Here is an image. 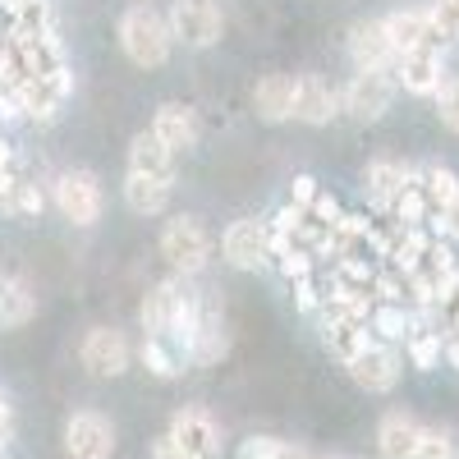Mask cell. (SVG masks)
I'll return each mask as SVG.
<instances>
[{
  "instance_id": "1",
  "label": "cell",
  "mask_w": 459,
  "mask_h": 459,
  "mask_svg": "<svg viewBox=\"0 0 459 459\" xmlns=\"http://www.w3.org/2000/svg\"><path fill=\"white\" fill-rule=\"evenodd\" d=\"M115 37H120L125 60L138 69H161L175 51V32H170L166 14L152 5H129L120 14V23H115Z\"/></svg>"
},
{
  "instance_id": "2",
  "label": "cell",
  "mask_w": 459,
  "mask_h": 459,
  "mask_svg": "<svg viewBox=\"0 0 459 459\" xmlns=\"http://www.w3.org/2000/svg\"><path fill=\"white\" fill-rule=\"evenodd\" d=\"M161 257L175 276L194 281L212 262V230L198 216H170L166 230H161Z\"/></svg>"
},
{
  "instance_id": "3",
  "label": "cell",
  "mask_w": 459,
  "mask_h": 459,
  "mask_svg": "<svg viewBox=\"0 0 459 459\" xmlns=\"http://www.w3.org/2000/svg\"><path fill=\"white\" fill-rule=\"evenodd\" d=\"M51 207L69 221V225H97L101 221V207H106V194H101V179L92 170H60L51 179Z\"/></svg>"
},
{
  "instance_id": "4",
  "label": "cell",
  "mask_w": 459,
  "mask_h": 459,
  "mask_svg": "<svg viewBox=\"0 0 459 459\" xmlns=\"http://www.w3.org/2000/svg\"><path fill=\"white\" fill-rule=\"evenodd\" d=\"M344 372H350V381H354L359 391H368V395H391V391L400 386L404 359H400V350H395L391 340H377V335H372L354 359H344Z\"/></svg>"
},
{
  "instance_id": "5",
  "label": "cell",
  "mask_w": 459,
  "mask_h": 459,
  "mask_svg": "<svg viewBox=\"0 0 459 459\" xmlns=\"http://www.w3.org/2000/svg\"><path fill=\"white\" fill-rule=\"evenodd\" d=\"M175 42H184L188 51H212L225 32V10L221 0H170L166 14Z\"/></svg>"
},
{
  "instance_id": "6",
  "label": "cell",
  "mask_w": 459,
  "mask_h": 459,
  "mask_svg": "<svg viewBox=\"0 0 459 459\" xmlns=\"http://www.w3.org/2000/svg\"><path fill=\"white\" fill-rule=\"evenodd\" d=\"M395 101V79L381 69H354L350 83L340 88V115H350L354 125H377Z\"/></svg>"
},
{
  "instance_id": "7",
  "label": "cell",
  "mask_w": 459,
  "mask_h": 459,
  "mask_svg": "<svg viewBox=\"0 0 459 459\" xmlns=\"http://www.w3.org/2000/svg\"><path fill=\"white\" fill-rule=\"evenodd\" d=\"M276 253V239H272V221L262 216H239L230 221V230L221 235V257L235 266V272H262Z\"/></svg>"
},
{
  "instance_id": "8",
  "label": "cell",
  "mask_w": 459,
  "mask_h": 459,
  "mask_svg": "<svg viewBox=\"0 0 459 459\" xmlns=\"http://www.w3.org/2000/svg\"><path fill=\"white\" fill-rule=\"evenodd\" d=\"M19 110H23V120H37V125H51L60 106L69 101L74 92V74L69 65L60 69H47V74H28V79H19Z\"/></svg>"
},
{
  "instance_id": "9",
  "label": "cell",
  "mask_w": 459,
  "mask_h": 459,
  "mask_svg": "<svg viewBox=\"0 0 459 459\" xmlns=\"http://www.w3.org/2000/svg\"><path fill=\"white\" fill-rule=\"evenodd\" d=\"M79 363L97 377V381H115L125 377L129 363H134V344L120 326H92L79 344Z\"/></svg>"
},
{
  "instance_id": "10",
  "label": "cell",
  "mask_w": 459,
  "mask_h": 459,
  "mask_svg": "<svg viewBox=\"0 0 459 459\" xmlns=\"http://www.w3.org/2000/svg\"><path fill=\"white\" fill-rule=\"evenodd\" d=\"M170 437L175 446L188 455V459H221V423H216V413L203 409V404H184L170 413Z\"/></svg>"
},
{
  "instance_id": "11",
  "label": "cell",
  "mask_w": 459,
  "mask_h": 459,
  "mask_svg": "<svg viewBox=\"0 0 459 459\" xmlns=\"http://www.w3.org/2000/svg\"><path fill=\"white\" fill-rule=\"evenodd\" d=\"M395 88H404L409 97H437V88L450 79L446 74V56L441 47H418V51H400L391 65Z\"/></svg>"
},
{
  "instance_id": "12",
  "label": "cell",
  "mask_w": 459,
  "mask_h": 459,
  "mask_svg": "<svg viewBox=\"0 0 459 459\" xmlns=\"http://www.w3.org/2000/svg\"><path fill=\"white\" fill-rule=\"evenodd\" d=\"M65 450L69 459H110L115 455V423L97 409H79L65 423Z\"/></svg>"
},
{
  "instance_id": "13",
  "label": "cell",
  "mask_w": 459,
  "mask_h": 459,
  "mask_svg": "<svg viewBox=\"0 0 459 459\" xmlns=\"http://www.w3.org/2000/svg\"><path fill=\"white\" fill-rule=\"evenodd\" d=\"M344 51H350V65L354 69H381V74H391V65H395V42H391V32H386V23H381V19H359L350 28Z\"/></svg>"
},
{
  "instance_id": "14",
  "label": "cell",
  "mask_w": 459,
  "mask_h": 459,
  "mask_svg": "<svg viewBox=\"0 0 459 459\" xmlns=\"http://www.w3.org/2000/svg\"><path fill=\"white\" fill-rule=\"evenodd\" d=\"M340 115V92L322 79V74H299L294 79V120L308 125V129H322Z\"/></svg>"
},
{
  "instance_id": "15",
  "label": "cell",
  "mask_w": 459,
  "mask_h": 459,
  "mask_svg": "<svg viewBox=\"0 0 459 459\" xmlns=\"http://www.w3.org/2000/svg\"><path fill=\"white\" fill-rule=\"evenodd\" d=\"M184 276H166V281H157L147 294H143V303H138V326H143V335H170V326H175V313H179V303H184Z\"/></svg>"
},
{
  "instance_id": "16",
  "label": "cell",
  "mask_w": 459,
  "mask_h": 459,
  "mask_svg": "<svg viewBox=\"0 0 459 459\" xmlns=\"http://www.w3.org/2000/svg\"><path fill=\"white\" fill-rule=\"evenodd\" d=\"M413 179H418L413 166L391 161V157H377V161H368V170H363V194H368V203H372L377 212H391L395 198L404 194Z\"/></svg>"
},
{
  "instance_id": "17",
  "label": "cell",
  "mask_w": 459,
  "mask_h": 459,
  "mask_svg": "<svg viewBox=\"0 0 459 459\" xmlns=\"http://www.w3.org/2000/svg\"><path fill=\"white\" fill-rule=\"evenodd\" d=\"M381 23H386L391 42H395V56H400V51H418V47H441L428 5H400V10H391Z\"/></svg>"
},
{
  "instance_id": "18",
  "label": "cell",
  "mask_w": 459,
  "mask_h": 459,
  "mask_svg": "<svg viewBox=\"0 0 459 459\" xmlns=\"http://www.w3.org/2000/svg\"><path fill=\"white\" fill-rule=\"evenodd\" d=\"M152 134H157L170 152H188L198 147V110L184 106V101H161L157 115H152Z\"/></svg>"
},
{
  "instance_id": "19",
  "label": "cell",
  "mask_w": 459,
  "mask_h": 459,
  "mask_svg": "<svg viewBox=\"0 0 459 459\" xmlns=\"http://www.w3.org/2000/svg\"><path fill=\"white\" fill-rule=\"evenodd\" d=\"M418 437H423V423H418L409 409L381 413V423H377V450H381V459H413Z\"/></svg>"
},
{
  "instance_id": "20",
  "label": "cell",
  "mask_w": 459,
  "mask_h": 459,
  "mask_svg": "<svg viewBox=\"0 0 459 459\" xmlns=\"http://www.w3.org/2000/svg\"><path fill=\"white\" fill-rule=\"evenodd\" d=\"M253 115L262 125H285L294 120V79L290 74H266L253 88Z\"/></svg>"
},
{
  "instance_id": "21",
  "label": "cell",
  "mask_w": 459,
  "mask_h": 459,
  "mask_svg": "<svg viewBox=\"0 0 459 459\" xmlns=\"http://www.w3.org/2000/svg\"><path fill=\"white\" fill-rule=\"evenodd\" d=\"M175 157H179V152H170L152 129L134 134V143H129V170L134 175H152V179L175 184Z\"/></svg>"
},
{
  "instance_id": "22",
  "label": "cell",
  "mask_w": 459,
  "mask_h": 459,
  "mask_svg": "<svg viewBox=\"0 0 459 459\" xmlns=\"http://www.w3.org/2000/svg\"><path fill=\"white\" fill-rule=\"evenodd\" d=\"M322 340H326V350L344 363V359H354L363 344L372 340V322L368 317H350V313H326Z\"/></svg>"
},
{
  "instance_id": "23",
  "label": "cell",
  "mask_w": 459,
  "mask_h": 459,
  "mask_svg": "<svg viewBox=\"0 0 459 459\" xmlns=\"http://www.w3.org/2000/svg\"><path fill=\"white\" fill-rule=\"evenodd\" d=\"M170 194H175V184L166 179H152V175H125V207L134 216H166L170 212Z\"/></svg>"
},
{
  "instance_id": "24",
  "label": "cell",
  "mask_w": 459,
  "mask_h": 459,
  "mask_svg": "<svg viewBox=\"0 0 459 459\" xmlns=\"http://www.w3.org/2000/svg\"><path fill=\"white\" fill-rule=\"evenodd\" d=\"M37 317V294L23 276H0V326H28Z\"/></svg>"
},
{
  "instance_id": "25",
  "label": "cell",
  "mask_w": 459,
  "mask_h": 459,
  "mask_svg": "<svg viewBox=\"0 0 459 459\" xmlns=\"http://www.w3.org/2000/svg\"><path fill=\"white\" fill-rule=\"evenodd\" d=\"M143 368L152 377H179L184 372V354H179V344L166 340V335H143V350H138Z\"/></svg>"
},
{
  "instance_id": "26",
  "label": "cell",
  "mask_w": 459,
  "mask_h": 459,
  "mask_svg": "<svg viewBox=\"0 0 459 459\" xmlns=\"http://www.w3.org/2000/svg\"><path fill=\"white\" fill-rule=\"evenodd\" d=\"M418 184H423V194H428V203H432L437 216H441L446 203H455V194H459V175H455L450 166H441V161H428L423 170H418Z\"/></svg>"
},
{
  "instance_id": "27",
  "label": "cell",
  "mask_w": 459,
  "mask_h": 459,
  "mask_svg": "<svg viewBox=\"0 0 459 459\" xmlns=\"http://www.w3.org/2000/svg\"><path fill=\"white\" fill-rule=\"evenodd\" d=\"M413 459H459L455 432H446V428H423V437H418V446H413Z\"/></svg>"
},
{
  "instance_id": "28",
  "label": "cell",
  "mask_w": 459,
  "mask_h": 459,
  "mask_svg": "<svg viewBox=\"0 0 459 459\" xmlns=\"http://www.w3.org/2000/svg\"><path fill=\"white\" fill-rule=\"evenodd\" d=\"M428 14L437 28V42H459V0H428Z\"/></svg>"
},
{
  "instance_id": "29",
  "label": "cell",
  "mask_w": 459,
  "mask_h": 459,
  "mask_svg": "<svg viewBox=\"0 0 459 459\" xmlns=\"http://www.w3.org/2000/svg\"><path fill=\"white\" fill-rule=\"evenodd\" d=\"M432 101H437V120H441V125H446V129L459 138V74H455V79H446V83L437 88V97H432Z\"/></svg>"
},
{
  "instance_id": "30",
  "label": "cell",
  "mask_w": 459,
  "mask_h": 459,
  "mask_svg": "<svg viewBox=\"0 0 459 459\" xmlns=\"http://www.w3.org/2000/svg\"><path fill=\"white\" fill-rule=\"evenodd\" d=\"M281 437H248L244 446H239V459H276L281 455Z\"/></svg>"
},
{
  "instance_id": "31",
  "label": "cell",
  "mask_w": 459,
  "mask_h": 459,
  "mask_svg": "<svg viewBox=\"0 0 459 459\" xmlns=\"http://www.w3.org/2000/svg\"><path fill=\"white\" fill-rule=\"evenodd\" d=\"M437 317L450 322V331H459V272H455V281L446 285V294L437 299Z\"/></svg>"
},
{
  "instance_id": "32",
  "label": "cell",
  "mask_w": 459,
  "mask_h": 459,
  "mask_svg": "<svg viewBox=\"0 0 459 459\" xmlns=\"http://www.w3.org/2000/svg\"><path fill=\"white\" fill-rule=\"evenodd\" d=\"M317 194H322V188H317V179H313V175H299V179L290 184V207H299V212H303V207H308Z\"/></svg>"
},
{
  "instance_id": "33",
  "label": "cell",
  "mask_w": 459,
  "mask_h": 459,
  "mask_svg": "<svg viewBox=\"0 0 459 459\" xmlns=\"http://www.w3.org/2000/svg\"><path fill=\"white\" fill-rule=\"evenodd\" d=\"M432 225L441 230V235H446L450 244H459V194H455V203H446V212H441Z\"/></svg>"
},
{
  "instance_id": "34",
  "label": "cell",
  "mask_w": 459,
  "mask_h": 459,
  "mask_svg": "<svg viewBox=\"0 0 459 459\" xmlns=\"http://www.w3.org/2000/svg\"><path fill=\"white\" fill-rule=\"evenodd\" d=\"M152 459H188L179 446H175V437L166 432V437H157V441H152Z\"/></svg>"
},
{
  "instance_id": "35",
  "label": "cell",
  "mask_w": 459,
  "mask_h": 459,
  "mask_svg": "<svg viewBox=\"0 0 459 459\" xmlns=\"http://www.w3.org/2000/svg\"><path fill=\"white\" fill-rule=\"evenodd\" d=\"M10 428H14V409H10V400L0 395V446L10 441Z\"/></svg>"
},
{
  "instance_id": "36",
  "label": "cell",
  "mask_w": 459,
  "mask_h": 459,
  "mask_svg": "<svg viewBox=\"0 0 459 459\" xmlns=\"http://www.w3.org/2000/svg\"><path fill=\"white\" fill-rule=\"evenodd\" d=\"M455 372H459V331H446V354H441Z\"/></svg>"
},
{
  "instance_id": "37",
  "label": "cell",
  "mask_w": 459,
  "mask_h": 459,
  "mask_svg": "<svg viewBox=\"0 0 459 459\" xmlns=\"http://www.w3.org/2000/svg\"><path fill=\"white\" fill-rule=\"evenodd\" d=\"M276 459H317V455H313V450H308V446H294V441H285V446H281V455H276Z\"/></svg>"
},
{
  "instance_id": "38",
  "label": "cell",
  "mask_w": 459,
  "mask_h": 459,
  "mask_svg": "<svg viewBox=\"0 0 459 459\" xmlns=\"http://www.w3.org/2000/svg\"><path fill=\"white\" fill-rule=\"evenodd\" d=\"M10 170H14V147L0 138V175H10Z\"/></svg>"
},
{
  "instance_id": "39",
  "label": "cell",
  "mask_w": 459,
  "mask_h": 459,
  "mask_svg": "<svg viewBox=\"0 0 459 459\" xmlns=\"http://www.w3.org/2000/svg\"><path fill=\"white\" fill-rule=\"evenodd\" d=\"M335 459H340V455H335Z\"/></svg>"
}]
</instances>
